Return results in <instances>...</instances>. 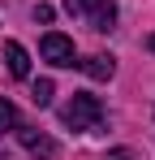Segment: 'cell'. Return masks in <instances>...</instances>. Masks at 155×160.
<instances>
[{
  "instance_id": "obj_1",
  "label": "cell",
  "mask_w": 155,
  "mask_h": 160,
  "mask_svg": "<svg viewBox=\"0 0 155 160\" xmlns=\"http://www.w3.org/2000/svg\"><path fill=\"white\" fill-rule=\"evenodd\" d=\"M60 121L73 126V130H103V104L95 95H82V91H78L73 100L60 108Z\"/></svg>"
},
{
  "instance_id": "obj_2",
  "label": "cell",
  "mask_w": 155,
  "mask_h": 160,
  "mask_svg": "<svg viewBox=\"0 0 155 160\" xmlns=\"http://www.w3.org/2000/svg\"><path fill=\"white\" fill-rule=\"evenodd\" d=\"M65 9L86 18L95 30H112V22H116V4L112 0H65Z\"/></svg>"
},
{
  "instance_id": "obj_3",
  "label": "cell",
  "mask_w": 155,
  "mask_h": 160,
  "mask_svg": "<svg viewBox=\"0 0 155 160\" xmlns=\"http://www.w3.org/2000/svg\"><path fill=\"white\" fill-rule=\"evenodd\" d=\"M13 130H17V143H22L35 160H56V156H60V147H56V138H52V134L35 130V126H13Z\"/></svg>"
},
{
  "instance_id": "obj_4",
  "label": "cell",
  "mask_w": 155,
  "mask_h": 160,
  "mask_svg": "<svg viewBox=\"0 0 155 160\" xmlns=\"http://www.w3.org/2000/svg\"><path fill=\"white\" fill-rule=\"evenodd\" d=\"M39 56L48 61V65H78V56H73V39L69 35H43L39 39Z\"/></svg>"
},
{
  "instance_id": "obj_5",
  "label": "cell",
  "mask_w": 155,
  "mask_h": 160,
  "mask_svg": "<svg viewBox=\"0 0 155 160\" xmlns=\"http://www.w3.org/2000/svg\"><path fill=\"white\" fill-rule=\"evenodd\" d=\"M78 65H82V69H86V74H91L95 82H108L112 74H116V61H112V56H103V52L86 56V61H78Z\"/></svg>"
},
{
  "instance_id": "obj_6",
  "label": "cell",
  "mask_w": 155,
  "mask_h": 160,
  "mask_svg": "<svg viewBox=\"0 0 155 160\" xmlns=\"http://www.w3.org/2000/svg\"><path fill=\"white\" fill-rule=\"evenodd\" d=\"M4 61H9V74H13V78H26V74H30V56H26V48L17 39L4 43Z\"/></svg>"
},
{
  "instance_id": "obj_7",
  "label": "cell",
  "mask_w": 155,
  "mask_h": 160,
  "mask_svg": "<svg viewBox=\"0 0 155 160\" xmlns=\"http://www.w3.org/2000/svg\"><path fill=\"white\" fill-rule=\"evenodd\" d=\"M52 95H56V87H52L48 78H39L35 87H30V100H35L39 108H48V104H52Z\"/></svg>"
},
{
  "instance_id": "obj_8",
  "label": "cell",
  "mask_w": 155,
  "mask_h": 160,
  "mask_svg": "<svg viewBox=\"0 0 155 160\" xmlns=\"http://www.w3.org/2000/svg\"><path fill=\"white\" fill-rule=\"evenodd\" d=\"M13 126H17V108H13V100H4V95H0V134L13 130Z\"/></svg>"
},
{
  "instance_id": "obj_9",
  "label": "cell",
  "mask_w": 155,
  "mask_h": 160,
  "mask_svg": "<svg viewBox=\"0 0 155 160\" xmlns=\"http://www.w3.org/2000/svg\"><path fill=\"white\" fill-rule=\"evenodd\" d=\"M56 13H52V4H35V22H52Z\"/></svg>"
},
{
  "instance_id": "obj_10",
  "label": "cell",
  "mask_w": 155,
  "mask_h": 160,
  "mask_svg": "<svg viewBox=\"0 0 155 160\" xmlns=\"http://www.w3.org/2000/svg\"><path fill=\"white\" fill-rule=\"evenodd\" d=\"M103 160H134V152H125V147H116V152H108Z\"/></svg>"
},
{
  "instance_id": "obj_11",
  "label": "cell",
  "mask_w": 155,
  "mask_h": 160,
  "mask_svg": "<svg viewBox=\"0 0 155 160\" xmlns=\"http://www.w3.org/2000/svg\"><path fill=\"white\" fill-rule=\"evenodd\" d=\"M147 48H151V52H155V35H151V39H147Z\"/></svg>"
}]
</instances>
